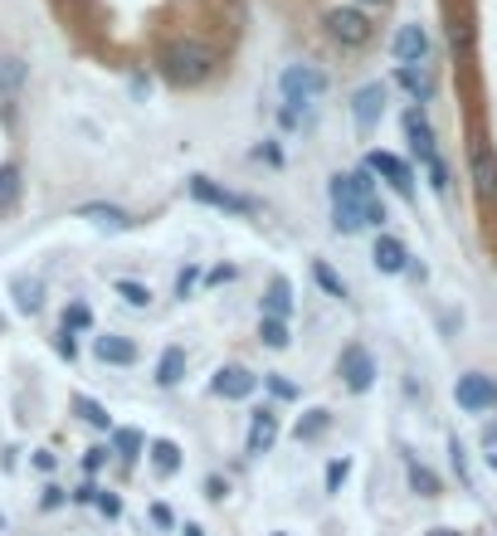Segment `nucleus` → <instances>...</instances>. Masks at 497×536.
Here are the masks:
<instances>
[{
    "label": "nucleus",
    "mask_w": 497,
    "mask_h": 536,
    "mask_svg": "<svg viewBox=\"0 0 497 536\" xmlns=\"http://www.w3.org/2000/svg\"><path fill=\"white\" fill-rule=\"evenodd\" d=\"M327 195H332V225L337 234H361L366 225H376L381 230L385 220V205L376 200V181H371V171L361 166V171H337L332 181H327Z\"/></svg>",
    "instance_id": "obj_1"
},
{
    "label": "nucleus",
    "mask_w": 497,
    "mask_h": 536,
    "mask_svg": "<svg viewBox=\"0 0 497 536\" xmlns=\"http://www.w3.org/2000/svg\"><path fill=\"white\" fill-rule=\"evenodd\" d=\"M161 74L176 88H200L205 78L215 74V49L200 44V39H181V44H171L161 54Z\"/></svg>",
    "instance_id": "obj_2"
},
{
    "label": "nucleus",
    "mask_w": 497,
    "mask_h": 536,
    "mask_svg": "<svg viewBox=\"0 0 497 536\" xmlns=\"http://www.w3.org/2000/svg\"><path fill=\"white\" fill-rule=\"evenodd\" d=\"M322 30L332 44H342V49H366L371 39H376V25H371V15L361 10V5H332L327 15H322Z\"/></svg>",
    "instance_id": "obj_3"
},
{
    "label": "nucleus",
    "mask_w": 497,
    "mask_h": 536,
    "mask_svg": "<svg viewBox=\"0 0 497 536\" xmlns=\"http://www.w3.org/2000/svg\"><path fill=\"white\" fill-rule=\"evenodd\" d=\"M278 88H283L288 108H303V103H317V98L327 93V74H322L317 64H288V69L278 74Z\"/></svg>",
    "instance_id": "obj_4"
},
{
    "label": "nucleus",
    "mask_w": 497,
    "mask_h": 536,
    "mask_svg": "<svg viewBox=\"0 0 497 536\" xmlns=\"http://www.w3.org/2000/svg\"><path fill=\"white\" fill-rule=\"evenodd\" d=\"M186 191H191L200 205H215V210H225V215H259V200H254V195H239V191H230V186H215L210 176H191Z\"/></svg>",
    "instance_id": "obj_5"
},
{
    "label": "nucleus",
    "mask_w": 497,
    "mask_h": 536,
    "mask_svg": "<svg viewBox=\"0 0 497 536\" xmlns=\"http://www.w3.org/2000/svg\"><path fill=\"white\" fill-rule=\"evenodd\" d=\"M337 376H342V385L351 390V395H366V390L376 385V356H371L361 342L342 346V356H337Z\"/></svg>",
    "instance_id": "obj_6"
},
{
    "label": "nucleus",
    "mask_w": 497,
    "mask_h": 536,
    "mask_svg": "<svg viewBox=\"0 0 497 536\" xmlns=\"http://www.w3.org/2000/svg\"><path fill=\"white\" fill-rule=\"evenodd\" d=\"M454 400H459V410H468V415L497 410V376H483V371L459 376V381H454Z\"/></svg>",
    "instance_id": "obj_7"
},
{
    "label": "nucleus",
    "mask_w": 497,
    "mask_h": 536,
    "mask_svg": "<svg viewBox=\"0 0 497 536\" xmlns=\"http://www.w3.org/2000/svg\"><path fill=\"white\" fill-rule=\"evenodd\" d=\"M468 176H473V191L483 195V200H493L497 195V152H493V142H483V137H473V142H468Z\"/></svg>",
    "instance_id": "obj_8"
},
{
    "label": "nucleus",
    "mask_w": 497,
    "mask_h": 536,
    "mask_svg": "<svg viewBox=\"0 0 497 536\" xmlns=\"http://www.w3.org/2000/svg\"><path fill=\"white\" fill-rule=\"evenodd\" d=\"M366 171H371V176H381V181H390L395 195H405V200L415 195V171H410L395 152H371L366 156Z\"/></svg>",
    "instance_id": "obj_9"
},
{
    "label": "nucleus",
    "mask_w": 497,
    "mask_h": 536,
    "mask_svg": "<svg viewBox=\"0 0 497 536\" xmlns=\"http://www.w3.org/2000/svg\"><path fill=\"white\" fill-rule=\"evenodd\" d=\"M381 117H385V83L356 88V98H351V122H356V132H376Z\"/></svg>",
    "instance_id": "obj_10"
},
{
    "label": "nucleus",
    "mask_w": 497,
    "mask_h": 536,
    "mask_svg": "<svg viewBox=\"0 0 497 536\" xmlns=\"http://www.w3.org/2000/svg\"><path fill=\"white\" fill-rule=\"evenodd\" d=\"M273 444H278V410H254V420H249V439H244V454L249 459H264L273 454Z\"/></svg>",
    "instance_id": "obj_11"
},
{
    "label": "nucleus",
    "mask_w": 497,
    "mask_h": 536,
    "mask_svg": "<svg viewBox=\"0 0 497 536\" xmlns=\"http://www.w3.org/2000/svg\"><path fill=\"white\" fill-rule=\"evenodd\" d=\"M254 390H259V376L244 366H220L210 381V395H220V400H249Z\"/></svg>",
    "instance_id": "obj_12"
},
{
    "label": "nucleus",
    "mask_w": 497,
    "mask_h": 536,
    "mask_svg": "<svg viewBox=\"0 0 497 536\" xmlns=\"http://www.w3.org/2000/svg\"><path fill=\"white\" fill-rule=\"evenodd\" d=\"M405 137H410V147H415V156H420V166L439 161V137H434L424 108H410V113H405Z\"/></svg>",
    "instance_id": "obj_13"
},
{
    "label": "nucleus",
    "mask_w": 497,
    "mask_h": 536,
    "mask_svg": "<svg viewBox=\"0 0 497 536\" xmlns=\"http://www.w3.org/2000/svg\"><path fill=\"white\" fill-rule=\"evenodd\" d=\"M395 59H400V64H424V59H429V30H424V25H400Z\"/></svg>",
    "instance_id": "obj_14"
},
{
    "label": "nucleus",
    "mask_w": 497,
    "mask_h": 536,
    "mask_svg": "<svg viewBox=\"0 0 497 536\" xmlns=\"http://www.w3.org/2000/svg\"><path fill=\"white\" fill-rule=\"evenodd\" d=\"M78 220H88V225H98V230H132V225H137L122 205H103V200L78 205Z\"/></svg>",
    "instance_id": "obj_15"
},
{
    "label": "nucleus",
    "mask_w": 497,
    "mask_h": 536,
    "mask_svg": "<svg viewBox=\"0 0 497 536\" xmlns=\"http://www.w3.org/2000/svg\"><path fill=\"white\" fill-rule=\"evenodd\" d=\"M395 83H400V88H405L420 108L434 98V78H429V69H424V64H395Z\"/></svg>",
    "instance_id": "obj_16"
},
{
    "label": "nucleus",
    "mask_w": 497,
    "mask_h": 536,
    "mask_svg": "<svg viewBox=\"0 0 497 536\" xmlns=\"http://www.w3.org/2000/svg\"><path fill=\"white\" fill-rule=\"evenodd\" d=\"M371 259H376L381 273H405V268H410V249H405L395 234H381V239H376V249H371Z\"/></svg>",
    "instance_id": "obj_17"
},
{
    "label": "nucleus",
    "mask_w": 497,
    "mask_h": 536,
    "mask_svg": "<svg viewBox=\"0 0 497 536\" xmlns=\"http://www.w3.org/2000/svg\"><path fill=\"white\" fill-rule=\"evenodd\" d=\"M93 356H98L103 366H132V361H137V342H127V337H98V342H93Z\"/></svg>",
    "instance_id": "obj_18"
},
{
    "label": "nucleus",
    "mask_w": 497,
    "mask_h": 536,
    "mask_svg": "<svg viewBox=\"0 0 497 536\" xmlns=\"http://www.w3.org/2000/svg\"><path fill=\"white\" fill-rule=\"evenodd\" d=\"M181 376H186V346H166L156 361V385L171 390V385H181Z\"/></svg>",
    "instance_id": "obj_19"
},
{
    "label": "nucleus",
    "mask_w": 497,
    "mask_h": 536,
    "mask_svg": "<svg viewBox=\"0 0 497 536\" xmlns=\"http://www.w3.org/2000/svg\"><path fill=\"white\" fill-rule=\"evenodd\" d=\"M288 312H293V283H288V278H273L264 293V317H283V322H288Z\"/></svg>",
    "instance_id": "obj_20"
},
{
    "label": "nucleus",
    "mask_w": 497,
    "mask_h": 536,
    "mask_svg": "<svg viewBox=\"0 0 497 536\" xmlns=\"http://www.w3.org/2000/svg\"><path fill=\"white\" fill-rule=\"evenodd\" d=\"M147 454H152L156 478H171V473L181 468V449H176L171 439H152V444H147Z\"/></svg>",
    "instance_id": "obj_21"
},
{
    "label": "nucleus",
    "mask_w": 497,
    "mask_h": 536,
    "mask_svg": "<svg viewBox=\"0 0 497 536\" xmlns=\"http://www.w3.org/2000/svg\"><path fill=\"white\" fill-rule=\"evenodd\" d=\"M10 293H15V307H20V312H30V317L44 307V288H39L35 278H15V283H10Z\"/></svg>",
    "instance_id": "obj_22"
},
{
    "label": "nucleus",
    "mask_w": 497,
    "mask_h": 536,
    "mask_svg": "<svg viewBox=\"0 0 497 536\" xmlns=\"http://www.w3.org/2000/svg\"><path fill=\"white\" fill-rule=\"evenodd\" d=\"M142 449H147V439H142L137 429H113V454L122 463H137L142 459Z\"/></svg>",
    "instance_id": "obj_23"
},
{
    "label": "nucleus",
    "mask_w": 497,
    "mask_h": 536,
    "mask_svg": "<svg viewBox=\"0 0 497 536\" xmlns=\"http://www.w3.org/2000/svg\"><path fill=\"white\" fill-rule=\"evenodd\" d=\"M259 342L268 346V351H288V322L283 317H259Z\"/></svg>",
    "instance_id": "obj_24"
},
{
    "label": "nucleus",
    "mask_w": 497,
    "mask_h": 536,
    "mask_svg": "<svg viewBox=\"0 0 497 536\" xmlns=\"http://www.w3.org/2000/svg\"><path fill=\"white\" fill-rule=\"evenodd\" d=\"M405 478H410V488L420 493V498H439V478H434V468H424V463H405Z\"/></svg>",
    "instance_id": "obj_25"
},
{
    "label": "nucleus",
    "mask_w": 497,
    "mask_h": 536,
    "mask_svg": "<svg viewBox=\"0 0 497 536\" xmlns=\"http://www.w3.org/2000/svg\"><path fill=\"white\" fill-rule=\"evenodd\" d=\"M20 191H25L20 166H15V161H5V166H0V210H10V205L20 200Z\"/></svg>",
    "instance_id": "obj_26"
},
{
    "label": "nucleus",
    "mask_w": 497,
    "mask_h": 536,
    "mask_svg": "<svg viewBox=\"0 0 497 536\" xmlns=\"http://www.w3.org/2000/svg\"><path fill=\"white\" fill-rule=\"evenodd\" d=\"M74 410H78V420H83V424H93V429H108V434H113V415H108V410H103L98 400L78 395V400H74Z\"/></svg>",
    "instance_id": "obj_27"
},
{
    "label": "nucleus",
    "mask_w": 497,
    "mask_h": 536,
    "mask_svg": "<svg viewBox=\"0 0 497 536\" xmlns=\"http://www.w3.org/2000/svg\"><path fill=\"white\" fill-rule=\"evenodd\" d=\"M113 288H117V298H122L127 307H152V288H147V283H137V278H117Z\"/></svg>",
    "instance_id": "obj_28"
},
{
    "label": "nucleus",
    "mask_w": 497,
    "mask_h": 536,
    "mask_svg": "<svg viewBox=\"0 0 497 536\" xmlns=\"http://www.w3.org/2000/svg\"><path fill=\"white\" fill-rule=\"evenodd\" d=\"M327 424H332L327 410H307V420H298L293 434H298V444H312V439H322V434H327Z\"/></svg>",
    "instance_id": "obj_29"
},
{
    "label": "nucleus",
    "mask_w": 497,
    "mask_h": 536,
    "mask_svg": "<svg viewBox=\"0 0 497 536\" xmlns=\"http://www.w3.org/2000/svg\"><path fill=\"white\" fill-rule=\"evenodd\" d=\"M20 88H25V64L20 59H0V93L15 98Z\"/></svg>",
    "instance_id": "obj_30"
},
{
    "label": "nucleus",
    "mask_w": 497,
    "mask_h": 536,
    "mask_svg": "<svg viewBox=\"0 0 497 536\" xmlns=\"http://www.w3.org/2000/svg\"><path fill=\"white\" fill-rule=\"evenodd\" d=\"M93 327V307L88 303H69L64 307V332H88Z\"/></svg>",
    "instance_id": "obj_31"
},
{
    "label": "nucleus",
    "mask_w": 497,
    "mask_h": 536,
    "mask_svg": "<svg viewBox=\"0 0 497 536\" xmlns=\"http://www.w3.org/2000/svg\"><path fill=\"white\" fill-rule=\"evenodd\" d=\"M312 278H317V288H322L327 298H346V283L327 264H312Z\"/></svg>",
    "instance_id": "obj_32"
},
{
    "label": "nucleus",
    "mask_w": 497,
    "mask_h": 536,
    "mask_svg": "<svg viewBox=\"0 0 497 536\" xmlns=\"http://www.w3.org/2000/svg\"><path fill=\"white\" fill-rule=\"evenodd\" d=\"M346 478H351V459H332V463H327V493H342Z\"/></svg>",
    "instance_id": "obj_33"
},
{
    "label": "nucleus",
    "mask_w": 497,
    "mask_h": 536,
    "mask_svg": "<svg viewBox=\"0 0 497 536\" xmlns=\"http://www.w3.org/2000/svg\"><path fill=\"white\" fill-rule=\"evenodd\" d=\"M93 507H98L103 517H122V498H113V493H103V488H98V498H93Z\"/></svg>",
    "instance_id": "obj_34"
},
{
    "label": "nucleus",
    "mask_w": 497,
    "mask_h": 536,
    "mask_svg": "<svg viewBox=\"0 0 497 536\" xmlns=\"http://www.w3.org/2000/svg\"><path fill=\"white\" fill-rule=\"evenodd\" d=\"M264 385L273 390V395H278V400H293V395H298V390H293V385L283 381V376H264Z\"/></svg>",
    "instance_id": "obj_35"
},
{
    "label": "nucleus",
    "mask_w": 497,
    "mask_h": 536,
    "mask_svg": "<svg viewBox=\"0 0 497 536\" xmlns=\"http://www.w3.org/2000/svg\"><path fill=\"white\" fill-rule=\"evenodd\" d=\"M54 346H59V356H64V361H74V356H78L74 332H59V342H54Z\"/></svg>",
    "instance_id": "obj_36"
},
{
    "label": "nucleus",
    "mask_w": 497,
    "mask_h": 536,
    "mask_svg": "<svg viewBox=\"0 0 497 536\" xmlns=\"http://www.w3.org/2000/svg\"><path fill=\"white\" fill-rule=\"evenodd\" d=\"M195 278H200L195 268H181V278H176V298H186V293H191V288H195Z\"/></svg>",
    "instance_id": "obj_37"
},
{
    "label": "nucleus",
    "mask_w": 497,
    "mask_h": 536,
    "mask_svg": "<svg viewBox=\"0 0 497 536\" xmlns=\"http://www.w3.org/2000/svg\"><path fill=\"white\" fill-rule=\"evenodd\" d=\"M108 454H113V449H88V454H83V468H88V473H98Z\"/></svg>",
    "instance_id": "obj_38"
},
{
    "label": "nucleus",
    "mask_w": 497,
    "mask_h": 536,
    "mask_svg": "<svg viewBox=\"0 0 497 536\" xmlns=\"http://www.w3.org/2000/svg\"><path fill=\"white\" fill-rule=\"evenodd\" d=\"M152 522L156 527H176V517H171V507H166V502H152Z\"/></svg>",
    "instance_id": "obj_39"
},
{
    "label": "nucleus",
    "mask_w": 497,
    "mask_h": 536,
    "mask_svg": "<svg viewBox=\"0 0 497 536\" xmlns=\"http://www.w3.org/2000/svg\"><path fill=\"white\" fill-rule=\"evenodd\" d=\"M59 502H64V488H44V498H39V507H44V512H54Z\"/></svg>",
    "instance_id": "obj_40"
},
{
    "label": "nucleus",
    "mask_w": 497,
    "mask_h": 536,
    "mask_svg": "<svg viewBox=\"0 0 497 536\" xmlns=\"http://www.w3.org/2000/svg\"><path fill=\"white\" fill-rule=\"evenodd\" d=\"M225 493H230V488H225V483H220V478H205V498H225Z\"/></svg>",
    "instance_id": "obj_41"
},
{
    "label": "nucleus",
    "mask_w": 497,
    "mask_h": 536,
    "mask_svg": "<svg viewBox=\"0 0 497 536\" xmlns=\"http://www.w3.org/2000/svg\"><path fill=\"white\" fill-rule=\"evenodd\" d=\"M54 463H59V459H54L49 449H39V454H35V468H39V473H54Z\"/></svg>",
    "instance_id": "obj_42"
},
{
    "label": "nucleus",
    "mask_w": 497,
    "mask_h": 536,
    "mask_svg": "<svg viewBox=\"0 0 497 536\" xmlns=\"http://www.w3.org/2000/svg\"><path fill=\"white\" fill-rule=\"evenodd\" d=\"M234 278V268L225 264V268H210V273H205V283H230Z\"/></svg>",
    "instance_id": "obj_43"
},
{
    "label": "nucleus",
    "mask_w": 497,
    "mask_h": 536,
    "mask_svg": "<svg viewBox=\"0 0 497 536\" xmlns=\"http://www.w3.org/2000/svg\"><path fill=\"white\" fill-rule=\"evenodd\" d=\"M93 498H98V488H93V483H83V488L74 493V502H93Z\"/></svg>",
    "instance_id": "obj_44"
},
{
    "label": "nucleus",
    "mask_w": 497,
    "mask_h": 536,
    "mask_svg": "<svg viewBox=\"0 0 497 536\" xmlns=\"http://www.w3.org/2000/svg\"><path fill=\"white\" fill-rule=\"evenodd\" d=\"M483 444H488V449H497V424H488V429H483Z\"/></svg>",
    "instance_id": "obj_45"
},
{
    "label": "nucleus",
    "mask_w": 497,
    "mask_h": 536,
    "mask_svg": "<svg viewBox=\"0 0 497 536\" xmlns=\"http://www.w3.org/2000/svg\"><path fill=\"white\" fill-rule=\"evenodd\" d=\"M424 536H463V532H454V527H434V532H424Z\"/></svg>",
    "instance_id": "obj_46"
},
{
    "label": "nucleus",
    "mask_w": 497,
    "mask_h": 536,
    "mask_svg": "<svg viewBox=\"0 0 497 536\" xmlns=\"http://www.w3.org/2000/svg\"><path fill=\"white\" fill-rule=\"evenodd\" d=\"M181 532H186V536H205V532H200V527H195V522H186V527H181Z\"/></svg>",
    "instance_id": "obj_47"
},
{
    "label": "nucleus",
    "mask_w": 497,
    "mask_h": 536,
    "mask_svg": "<svg viewBox=\"0 0 497 536\" xmlns=\"http://www.w3.org/2000/svg\"><path fill=\"white\" fill-rule=\"evenodd\" d=\"M488 468H493V473H497V449H493V454H488Z\"/></svg>",
    "instance_id": "obj_48"
},
{
    "label": "nucleus",
    "mask_w": 497,
    "mask_h": 536,
    "mask_svg": "<svg viewBox=\"0 0 497 536\" xmlns=\"http://www.w3.org/2000/svg\"><path fill=\"white\" fill-rule=\"evenodd\" d=\"M356 5H385V0H356Z\"/></svg>",
    "instance_id": "obj_49"
}]
</instances>
